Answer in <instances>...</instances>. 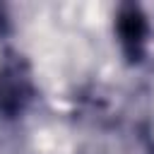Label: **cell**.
Returning <instances> with one entry per match:
<instances>
[{
    "mask_svg": "<svg viewBox=\"0 0 154 154\" xmlns=\"http://www.w3.org/2000/svg\"><path fill=\"white\" fill-rule=\"evenodd\" d=\"M7 29H10V19H7V14H5V7L0 5V36H2Z\"/></svg>",
    "mask_w": 154,
    "mask_h": 154,
    "instance_id": "3",
    "label": "cell"
},
{
    "mask_svg": "<svg viewBox=\"0 0 154 154\" xmlns=\"http://www.w3.org/2000/svg\"><path fill=\"white\" fill-rule=\"evenodd\" d=\"M36 96V84L29 63L22 55L7 53L0 63V118L14 120L24 116Z\"/></svg>",
    "mask_w": 154,
    "mask_h": 154,
    "instance_id": "1",
    "label": "cell"
},
{
    "mask_svg": "<svg viewBox=\"0 0 154 154\" xmlns=\"http://www.w3.org/2000/svg\"><path fill=\"white\" fill-rule=\"evenodd\" d=\"M116 36L120 43V51L130 65L142 63L147 53V36H149V22L144 12L137 5H120L116 14Z\"/></svg>",
    "mask_w": 154,
    "mask_h": 154,
    "instance_id": "2",
    "label": "cell"
}]
</instances>
